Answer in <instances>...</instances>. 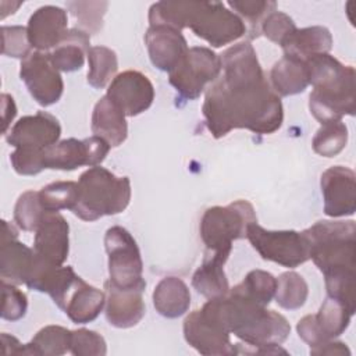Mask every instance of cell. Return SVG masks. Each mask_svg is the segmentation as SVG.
<instances>
[{"mask_svg": "<svg viewBox=\"0 0 356 356\" xmlns=\"http://www.w3.org/2000/svg\"><path fill=\"white\" fill-rule=\"evenodd\" d=\"M296 29L293 19L278 10L270 13L260 25V33L280 46H282Z\"/></svg>", "mask_w": 356, "mask_h": 356, "instance_id": "cell-41", "label": "cell"}, {"mask_svg": "<svg viewBox=\"0 0 356 356\" xmlns=\"http://www.w3.org/2000/svg\"><path fill=\"white\" fill-rule=\"evenodd\" d=\"M57 306L72 323L86 324L93 321L106 306V293L89 285L78 275Z\"/></svg>", "mask_w": 356, "mask_h": 356, "instance_id": "cell-21", "label": "cell"}, {"mask_svg": "<svg viewBox=\"0 0 356 356\" xmlns=\"http://www.w3.org/2000/svg\"><path fill=\"white\" fill-rule=\"evenodd\" d=\"M90 47V36L75 26L67 31L50 53V58L58 71L72 72L83 67L85 56H88Z\"/></svg>", "mask_w": 356, "mask_h": 356, "instance_id": "cell-27", "label": "cell"}, {"mask_svg": "<svg viewBox=\"0 0 356 356\" xmlns=\"http://www.w3.org/2000/svg\"><path fill=\"white\" fill-rule=\"evenodd\" d=\"M221 74V58L211 49L193 46L186 50L177 67L168 72V81L185 100L197 99L207 83Z\"/></svg>", "mask_w": 356, "mask_h": 356, "instance_id": "cell-9", "label": "cell"}, {"mask_svg": "<svg viewBox=\"0 0 356 356\" xmlns=\"http://www.w3.org/2000/svg\"><path fill=\"white\" fill-rule=\"evenodd\" d=\"M104 293V313L110 325L117 328H131L143 318L146 312L143 289L118 288L110 281H106Z\"/></svg>", "mask_w": 356, "mask_h": 356, "instance_id": "cell-20", "label": "cell"}, {"mask_svg": "<svg viewBox=\"0 0 356 356\" xmlns=\"http://www.w3.org/2000/svg\"><path fill=\"white\" fill-rule=\"evenodd\" d=\"M71 330L61 325H46L25 343V355L60 356L70 352Z\"/></svg>", "mask_w": 356, "mask_h": 356, "instance_id": "cell-30", "label": "cell"}, {"mask_svg": "<svg viewBox=\"0 0 356 356\" xmlns=\"http://www.w3.org/2000/svg\"><path fill=\"white\" fill-rule=\"evenodd\" d=\"M15 238H18V231H17V228H15L11 222L3 220V221H1V241L15 239Z\"/></svg>", "mask_w": 356, "mask_h": 356, "instance_id": "cell-47", "label": "cell"}, {"mask_svg": "<svg viewBox=\"0 0 356 356\" xmlns=\"http://www.w3.org/2000/svg\"><path fill=\"white\" fill-rule=\"evenodd\" d=\"M303 235L309 243V257L324 275L327 296L355 314V221L321 220L305 229Z\"/></svg>", "mask_w": 356, "mask_h": 356, "instance_id": "cell-2", "label": "cell"}, {"mask_svg": "<svg viewBox=\"0 0 356 356\" xmlns=\"http://www.w3.org/2000/svg\"><path fill=\"white\" fill-rule=\"evenodd\" d=\"M184 338L200 355L229 356L236 355L229 332L204 307L189 313L184 321Z\"/></svg>", "mask_w": 356, "mask_h": 356, "instance_id": "cell-12", "label": "cell"}, {"mask_svg": "<svg viewBox=\"0 0 356 356\" xmlns=\"http://www.w3.org/2000/svg\"><path fill=\"white\" fill-rule=\"evenodd\" d=\"M246 238L263 260L274 261L282 267L295 268L310 259L309 243L303 232L270 231L252 222L248 227Z\"/></svg>", "mask_w": 356, "mask_h": 356, "instance_id": "cell-10", "label": "cell"}, {"mask_svg": "<svg viewBox=\"0 0 356 356\" xmlns=\"http://www.w3.org/2000/svg\"><path fill=\"white\" fill-rule=\"evenodd\" d=\"M310 355H317V356H321V355H350V350L346 346V343L331 339V341H327L321 345L310 348Z\"/></svg>", "mask_w": 356, "mask_h": 356, "instance_id": "cell-44", "label": "cell"}, {"mask_svg": "<svg viewBox=\"0 0 356 356\" xmlns=\"http://www.w3.org/2000/svg\"><path fill=\"white\" fill-rule=\"evenodd\" d=\"M203 307L229 334L250 346L281 345L291 332V325L282 314L231 292L209 299Z\"/></svg>", "mask_w": 356, "mask_h": 356, "instance_id": "cell-4", "label": "cell"}, {"mask_svg": "<svg viewBox=\"0 0 356 356\" xmlns=\"http://www.w3.org/2000/svg\"><path fill=\"white\" fill-rule=\"evenodd\" d=\"M1 106H3V134H7V128L17 114V107H15L13 96L3 93L1 95Z\"/></svg>", "mask_w": 356, "mask_h": 356, "instance_id": "cell-45", "label": "cell"}, {"mask_svg": "<svg viewBox=\"0 0 356 356\" xmlns=\"http://www.w3.org/2000/svg\"><path fill=\"white\" fill-rule=\"evenodd\" d=\"M225 259L206 253L202 266L192 275V286L207 299L221 298L229 292V284L224 271Z\"/></svg>", "mask_w": 356, "mask_h": 356, "instance_id": "cell-29", "label": "cell"}, {"mask_svg": "<svg viewBox=\"0 0 356 356\" xmlns=\"http://www.w3.org/2000/svg\"><path fill=\"white\" fill-rule=\"evenodd\" d=\"M220 76L210 85L202 107L206 127L220 139L232 129L268 135L281 128L284 108L271 89L257 54L249 42L227 49Z\"/></svg>", "mask_w": 356, "mask_h": 356, "instance_id": "cell-1", "label": "cell"}, {"mask_svg": "<svg viewBox=\"0 0 356 356\" xmlns=\"http://www.w3.org/2000/svg\"><path fill=\"white\" fill-rule=\"evenodd\" d=\"M348 143V128L342 121L323 124L312 140L314 153L323 157H335Z\"/></svg>", "mask_w": 356, "mask_h": 356, "instance_id": "cell-36", "label": "cell"}, {"mask_svg": "<svg viewBox=\"0 0 356 356\" xmlns=\"http://www.w3.org/2000/svg\"><path fill=\"white\" fill-rule=\"evenodd\" d=\"M153 306L160 316L167 318L184 316L191 306L188 285L178 277L163 278L153 291Z\"/></svg>", "mask_w": 356, "mask_h": 356, "instance_id": "cell-26", "label": "cell"}, {"mask_svg": "<svg viewBox=\"0 0 356 356\" xmlns=\"http://www.w3.org/2000/svg\"><path fill=\"white\" fill-rule=\"evenodd\" d=\"M104 248L108 257V281L118 288H146L142 277L143 261L134 236L122 227L106 231Z\"/></svg>", "mask_w": 356, "mask_h": 356, "instance_id": "cell-8", "label": "cell"}, {"mask_svg": "<svg viewBox=\"0 0 356 356\" xmlns=\"http://www.w3.org/2000/svg\"><path fill=\"white\" fill-rule=\"evenodd\" d=\"M19 76L38 104L49 107L60 100L64 82L60 71L51 63L50 53H31L21 61Z\"/></svg>", "mask_w": 356, "mask_h": 356, "instance_id": "cell-13", "label": "cell"}, {"mask_svg": "<svg viewBox=\"0 0 356 356\" xmlns=\"http://www.w3.org/2000/svg\"><path fill=\"white\" fill-rule=\"evenodd\" d=\"M131 200V181L96 165L83 171L78 179V200L71 210L83 221L124 211Z\"/></svg>", "mask_w": 356, "mask_h": 356, "instance_id": "cell-6", "label": "cell"}, {"mask_svg": "<svg viewBox=\"0 0 356 356\" xmlns=\"http://www.w3.org/2000/svg\"><path fill=\"white\" fill-rule=\"evenodd\" d=\"M106 95L127 117H136L152 106L154 86L145 74L128 70L114 76Z\"/></svg>", "mask_w": 356, "mask_h": 356, "instance_id": "cell-15", "label": "cell"}, {"mask_svg": "<svg viewBox=\"0 0 356 356\" xmlns=\"http://www.w3.org/2000/svg\"><path fill=\"white\" fill-rule=\"evenodd\" d=\"M44 214L46 210L43 209L39 192L36 191L24 192L14 207V221L18 228L24 231H36Z\"/></svg>", "mask_w": 356, "mask_h": 356, "instance_id": "cell-38", "label": "cell"}, {"mask_svg": "<svg viewBox=\"0 0 356 356\" xmlns=\"http://www.w3.org/2000/svg\"><path fill=\"white\" fill-rule=\"evenodd\" d=\"M309 295V286L305 278L295 271H285L277 278L275 302L280 307L286 310L300 309Z\"/></svg>", "mask_w": 356, "mask_h": 356, "instance_id": "cell-33", "label": "cell"}, {"mask_svg": "<svg viewBox=\"0 0 356 356\" xmlns=\"http://www.w3.org/2000/svg\"><path fill=\"white\" fill-rule=\"evenodd\" d=\"M1 40H3V47H1L3 56L24 60L32 53L31 51L32 46H31V42L28 38V31L25 26L3 25L1 26Z\"/></svg>", "mask_w": 356, "mask_h": 356, "instance_id": "cell-40", "label": "cell"}, {"mask_svg": "<svg viewBox=\"0 0 356 356\" xmlns=\"http://www.w3.org/2000/svg\"><path fill=\"white\" fill-rule=\"evenodd\" d=\"M227 6L232 8V11L245 22V25L248 24L246 29L249 28L250 39L260 35V25L264 18L277 10V3L270 0H234L228 1Z\"/></svg>", "mask_w": 356, "mask_h": 356, "instance_id": "cell-35", "label": "cell"}, {"mask_svg": "<svg viewBox=\"0 0 356 356\" xmlns=\"http://www.w3.org/2000/svg\"><path fill=\"white\" fill-rule=\"evenodd\" d=\"M324 213L328 217L353 216L356 211V174L343 165H332L320 179Z\"/></svg>", "mask_w": 356, "mask_h": 356, "instance_id": "cell-16", "label": "cell"}, {"mask_svg": "<svg viewBox=\"0 0 356 356\" xmlns=\"http://www.w3.org/2000/svg\"><path fill=\"white\" fill-rule=\"evenodd\" d=\"M268 83L277 96H292L305 92L309 86L306 64L284 56L273 65Z\"/></svg>", "mask_w": 356, "mask_h": 356, "instance_id": "cell-28", "label": "cell"}, {"mask_svg": "<svg viewBox=\"0 0 356 356\" xmlns=\"http://www.w3.org/2000/svg\"><path fill=\"white\" fill-rule=\"evenodd\" d=\"M88 83L95 89H103L114 79L118 60L114 50L106 46H92L88 51Z\"/></svg>", "mask_w": 356, "mask_h": 356, "instance_id": "cell-32", "label": "cell"}, {"mask_svg": "<svg viewBox=\"0 0 356 356\" xmlns=\"http://www.w3.org/2000/svg\"><path fill=\"white\" fill-rule=\"evenodd\" d=\"M277 278L264 270H252L242 282L229 289L231 293L250 299L261 306H268L274 298Z\"/></svg>", "mask_w": 356, "mask_h": 356, "instance_id": "cell-31", "label": "cell"}, {"mask_svg": "<svg viewBox=\"0 0 356 356\" xmlns=\"http://www.w3.org/2000/svg\"><path fill=\"white\" fill-rule=\"evenodd\" d=\"M145 43L152 64L164 72H171L189 49L181 31L165 25H150Z\"/></svg>", "mask_w": 356, "mask_h": 356, "instance_id": "cell-19", "label": "cell"}, {"mask_svg": "<svg viewBox=\"0 0 356 356\" xmlns=\"http://www.w3.org/2000/svg\"><path fill=\"white\" fill-rule=\"evenodd\" d=\"M39 199L43 209L49 213H58L65 209L72 210L78 200V182H51L39 191Z\"/></svg>", "mask_w": 356, "mask_h": 356, "instance_id": "cell-34", "label": "cell"}, {"mask_svg": "<svg viewBox=\"0 0 356 356\" xmlns=\"http://www.w3.org/2000/svg\"><path fill=\"white\" fill-rule=\"evenodd\" d=\"M33 250L42 260L54 266H63L67 260L70 252V225L60 213L46 211L35 231Z\"/></svg>", "mask_w": 356, "mask_h": 356, "instance_id": "cell-18", "label": "cell"}, {"mask_svg": "<svg viewBox=\"0 0 356 356\" xmlns=\"http://www.w3.org/2000/svg\"><path fill=\"white\" fill-rule=\"evenodd\" d=\"M67 11L57 6H42L28 21V38L38 51L56 47L67 33Z\"/></svg>", "mask_w": 356, "mask_h": 356, "instance_id": "cell-22", "label": "cell"}, {"mask_svg": "<svg viewBox=\"0 0 356 356\" xmlns=\"http://www.w3.org/2000/svg\"><path fill=\"white\" fill-rule=\"evenodd\" d=\"M1 345L4 355H25V345H22L15 337L6 332L1 334Z\"/></svg>", "mask_w": 356, "mask_h": 356, "instance_id": "cell-46", "label": "cell"}, {"mask_svg": "<svg viewBox=\"0 0 356 356\" xmlns=\"http://www.w3.org/2000/svg\"><path fill=\"white\" fill-rule=\"evenodd\" d=\"M309 85V110L323 125L355 115V68L343 65L330 53L317 54L305 61Z\"/></svg>", "mask_w": 356, "mask_h": 356, "instance_id": "cell-5", "label": "cell"}, {"mask_svg": "<svg viewBox=\"0 0 356 356\" xmlns=\"http://www.w3.org/2000/svg\"><path fill=\"white\" fill-rule=\"evenodd\" d=\"M10 163L19 175H36L44 170L43 150L15 149L10 154Z\"/></svg>", "mask_w": 356, "mask_h": 356, "instance_id": "cell-43", "label": "cell"}, {"mask_svg": "<svg viewBox=\"0 0 356 356\" xmlns=\"http://www.w3.org/2000/svg\"><path fill=\"white\" fill-rule=\"evenodd\" d=\"M352 316L342 303L327 296L316 314H307L298 321L296 331L313 348L342 335L349 327Z\"/></svg>", "mask_w": 356, "mask_h": 356, "instance_id": "cell-14", "label": "cell"}, {"mask_svg": "<svg viewBox=\"0 0 356 356\" xmlns=\"http://www.w3.org/2000/svg\"><path fill=\"white\" fill-rule=\"evenodd\" d=\"M36 264V253L18 238L1 241L0 277L1 281L14 285L26 284Z\"/></svg>", "mask_w": 356, "mask_h": 356, "instance_id": "cell-23", "label": "cell"}, {"mask_svg": "<svg viewBox=\"0 0 356 356\" xmlns=\"http://www.w3.org/2000/svg\"><path fill=\"white\" fill-rule=\"evenodd\" d=\"M150 25L189 28L213 47L232 43L246 33L245 22L220 1H157L149 10Z\"/></svg>", "mask_w": 356, "mask_h": 356, "instance_id": "cell-3", "label": "cell"}, {"mask_svg": "<svg viewBox=\"0 0 356 356\" xmlns=\"http://www.w3.org/2000/svg\"><path fill=\"white\" fill-rule=\"evenodd\" d=\"M107 1H68L67 8L76 19V28L88 35L97 33L103 26V17L107 11Z\"/></svg>", "mask_w": 356, "mask_h": 356, "instance_id": "cell-37", "label": "cell"}, {"mask_svg": "<svg viewBox=\"0 0 356 356\" xmlns=\"http://www.w3.org/2000/svg\"><path fill=\"white\" fill-rule=\"evenodd\" d=\"M281 47L285 57L305 63L313 56L330 53L332 49V35L325 26H307L296 29Z\"/></svg>", "mask_w": 356, "mask_h": 356, "instance_id": "cell-25", "label": "cell"}, {"mask_svg": "<svg viewBox=\"0 0 356 356\" xmlns=\"http://www.w3.org/2000/svg\"><path fill=\"white\" fill-rule=\"evenodd\" d=\"M61 127L58 120L46 111H38L35 115L19 118L10 132L6 134V140L15 149L44 150L58 142Z\"/></svg>", "mask_w": 356, "mask_h": 356, "instance_id": "cell-17", "label": "cell"}, {"mask_svg": "<svg viewBox=\"0 0 356 356\" xmlns=\"http://www.w3.org/2000/svg\"><path fill=\"white\" fill-rule=\"evenodd\" d=\"M106 352V341L99 332L88 328L71 331L70 353L74 356H103Z\"/></svg>", "mask_w": 356, "mask_h": 356, "instance_id": "cell-39", "label": "cell"}, {"mask_svg": "<svg viewBox=\"0 0 356 356\" xmlns=\"http://www.w3.org/2000/svg\"><path fill=\"white\" fill-rule=\"evenodd\" d=\"M110 149L104 139L95 135L83 140L63 139L43 150V167L63 171H72L81 165L96 167L103 163Z\"/></svg>", "mask_w": 356, "mask_h": 356, "instance_id": "cell-11", "label": "cell"}, {"mask_svg": "<svg viewBox=\"0 0 356 356\" xmlns=\"http://www.w3.org/2000/svg\"><path fill=\"white\" fill-rule=\"evenodd\" d=\"M257 222L256 211L248 200L239 199L228 206L209 207L200 220V238L209 254L228 260L232 242L246 238L249 224Z\"/></svg>", "mask_w": 356, "mask_h": 356, "instance_id": "cell-7", "label": "cell"}, {"mask_svg": "<svg viewBox=\"0 0 356 356\" xmlns=\"http://www.w3.org/2000/svg\"><path fill=\"white\" fill-rule=\"evenodd\" d=\"M1 318L7 321H18L26 314L28 299L26 295L14 284L1 281Z\"/></svg>", "mask_w": 356, "mask_h": 356, "instance_id": "cell-42", "label": "cell"}, {"mask_svg": "<svg viewBox=\"0 0 356 356\" xmlns=\"http://www.w3.org/2000/svg\"><path fill=\"white\" fill-rule=\"evenodd\" d=\"M125 114L104 95L97 100L92 113V132L104 139L111 147L122 145L128 136Z\"/></svg>", "mask_w": 356, "mask_h": 356, "instance_id": "cell-24", "label": "cell"}]
</instances>
